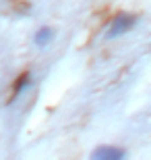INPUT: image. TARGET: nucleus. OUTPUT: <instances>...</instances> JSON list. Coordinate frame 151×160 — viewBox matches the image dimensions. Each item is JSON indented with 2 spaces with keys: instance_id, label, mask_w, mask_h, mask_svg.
Listing matches in <instances>:
<instances>
[{
  "instance_id": "nucleus-2",
  "label": "nucleus",
  "mask_w": 151,
  "mask_h": 160,
  "mask_svg": "<svg viewBox=\"0 0 151 160\" xmlns=\"http://www.w3.org/2000/svg\"><path fill=\"white\" fill-rule=\"evenodd\" d=\"M124 156H126V152L116 146H99L91 152L93 160H122Z\"/></svg>"
},
{
  "instance_id": "nucleus-4",
  "label": "nucleus",
  "mask_w": 151,
  "mask_h": 160,
  "mask_svg": "<svg viewBox=\"0 0 151 160\" xmlns=\"http://www.w3.org/2000/svg\"><path fill=\"white\" fill-rule=\"evenodd\" d=\"M56 38V31H54V27H48V25H44V27H40V29L33 33V44L37 48H46L52 44V40Z\"/></svg>"
},
{
  "instance_id": "nucleus-3",
  "label": "nucleus",
  "mask_w": 151,
  "mask_h": 160,
  "mask_svg": "<svg viewBox=\"0 0 151 160\" xmlns=\"http://www.w3.org/2000/svg\"><path fill=\"white\" fill-rule=\"evenodd\" d=\"M29 83H31V73H29V71H23L17 79H15V83H12V89H11V98H8V104L17 100L19 96H21V94L25 92V88H27Z\"/></svg>"
},
{
  "instance_id": "nucleus-1",
  "label": "nucleus",
  "mask_w": 151,
  "mask_h": 160,
  "mask_svg": "<svg viewBox=\"0 0 151 160\" xmlns=\"http://www.w3.org/2000/svg\"><path fill=\"white\" fill-rule=\"evenodd\" d=\"M134 23H137V17H134V15L120 12V15H116V17L112 19L110 27L106 31V38H108V40H114V38L124 36V33H128V31L134 27Z\"/></svg>"
}]
</instances>
